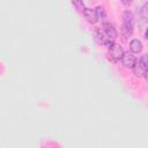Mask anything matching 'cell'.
I'll use <instances>...</instances> for the list:
<instances>
[{
	"instance_id": "obj_1",
	"label": "cell",
	"mask_w": 148,
	"mask_h": 148,
	"mask_svg": "<svg viewBox=\"0 0 148 148\" xmlns=\"http://www.w3.org/2000/svg\"><path fill=\"white\" fill-rule=\"evenodd\" d=\"M133 73L135 76H146L147 73V56L143 54L139 61H136L133 66Z\"/></svg>"
},
{
	"instance_id": "obj_2",
	"label": "cell",
	"mask_w": 148,
	"mask_h": 148,
	"mask_svg": "<svg viewBox=\"0 0 148 148\" xmlns=\"http://www.w3.org/2000/svg\"><path fill=\"white\" fill-rule=\"evenodd\" d=\"M123 30H126V35L132 34L133 31V27H134V16L132 14V12L130 10H125L123 13Z\"/></svg>"
},
{
	"instance_id": "obj_3",
	"label": "cell",
	"mask_w": 148,
	"mask_h": 148,
	"mask_svg": "<svg viewBox=\"0 0 148 148\" xmlns=\"http://www.w3.org/2000/svg\"><path fill=\"white\" fill-rule=\"evenodd\" d=\"M123 54H124V50H123V47H121L119 44L112 43V44L109 46V56L111 57L112 60L116 61V60L121 59Z\"/></svg>"
},
{
	"instance_id": "obj_4",
	"label": "cell",
	"mask_w": 148,
	"mask_h": 148,
	"mask_svg": "<svg viewBox=\"0 0 148 148\" xmlns=\"http://www.w3.org/2000/svg\"><path fill=\"white\" fill-rule=\"evenodd\" d=\"M121 62L125 67L127 68H133L134 64L136 62V59L135 57L133 56V53H130V52H124L123 57H121Z\"/></svg>"
},
{
	"instance_id": "obj_5",
	"label": "cell",
	"mask_w": 148,
	"mask_h": 148,
	"mask_svg": "<svg viewBox=\"0 0 148 148\" xmlns=\"http://www.w3.org/2000/svg\"><path fill=\"white\" fill-rule=\"evenodd\" d=\"M83 13V16L86 17V20L90 23H96L97 20H98V16H97V13H96V9H92V8H84L82 10Z\"/></svg>"
},
{
	"instance_id": "obj_6",
	"label": "cell",
	"mask_w": 148,
	"mask_h": 148,
	"mask_svg": "<svg viewBox=\"0 0 148 148\" xmlns=\"http://www.w3.org/2000/svg\"><path fill=\"white\" fill-rule=\"evenodd\" d=\"M103 32L106 35V37L111 40V39H114L117 37V31L114 29V27L111 24V23H104L103 24V28H102Z\"/></svg>"
},
{
	"instance_id": "obj_7",
	"label": "cell",
	"mask_w": 148,
	"mask_h": 148,
	"mask_svg": "<svg viewBox=\"0 0 148 148\" xmlns=\"http://www.w3.org/2000/svg\"><path fill=\"white\" fill-rule=\"evenodd\" d=\"M130 50L133 53H139L142 50V44L139 39H132L130 43Z\"/></svg>"
},
{
	"instance_id": "obj_8",
	"label": "cell",
	"mask_w": 148,
	"mask_h": 148,
	"mask_svg": "<svg viewBox=\"0 0 148 148\" xmlns=\"http://www.w3.org/2000/svg\"><path fill=\"white\" fill-rule=\"evenodd\" d=\"M72 5L74 6V7H76V9L77 10H83L84 9V3H83V1H72Z\"/></svg>"
},
{
	"instance_id": "obj_9",
	"label": "cell",
	"mask_w": 148,
	"mask_h": 148,
	"mask_svg": "<svg viewBox=\"0 0 148 148\" xmlns=\"http://www.w3.org/2000/svg\"><path fill=\"white\" fill-rule=\"evenodd\" d=\"M123 3H125V5H131V1H123Z\"/></svg>"
}]
</instances>
